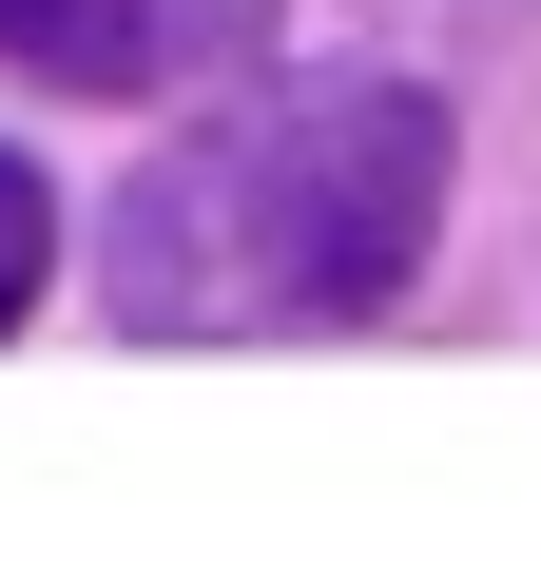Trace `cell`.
<instances>
[{
	"instance_id": "6da1fadb",
	"label": "cell",
	"mask_w": 541,
	"mask_h": 561,
	"mask_svg": "<svg viewBox=\"0 0 541 561\" xmlns=\"http://www.w3.org/2000/svg\"><path fill=\"white\" fill-rule=\"evenodd\" d=\"M194 214L232 232V310H387L406 252L445 214V116L406 78H310V98H270L232 156H194Z\"/></svg>"
},
{
	"instance_id": "7a4b0ae2",
	"label": "cell",
	"mask_w": 541,
	"mask_h": 561,
	"mask_svg": "<svg viewBox=\"0 0 541 561\" xmlns=\"http://www.w3.org/2000/svg\"><path fill=\"white\" fill-rule=\"evenodd\" d=\"M174 39H194V0H0V58L58 98H136Z\"/></svg>"
},
{
	"instance_id": "3957f363",
	"label": "cell",
	"mask_w": 541,
	"mask_h": 561,
	"mask_svg": "<svg viewBox=\"0 0 541 561\" xmlns=\"http://www.w3.org/2000/svg\"><path fill=\"white\" fill-rule=\"evenodd\" d=\"M39 272H58V194H39V156H0V330L39 310Z\"/></svg>"
}]
</instances>
